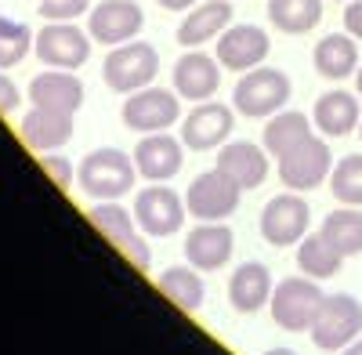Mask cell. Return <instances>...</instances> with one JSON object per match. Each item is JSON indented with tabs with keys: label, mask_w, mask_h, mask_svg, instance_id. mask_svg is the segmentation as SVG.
<instances>
[{
	"label": "cell",
	"mask_w": 362,
	"mask_h": 355,
	"mask_svg": "<svg viewBox=\"0 0 362 355\" xmlns=\"http://www.w3.org/2000/svg\"><path fill=\"white\" fill-rule=\"evenodd\" d=\"M322 301H326V293L319 283H312V276H290L272 290L268 308H272V319H276L279 330L305 334V330H312Z\"/></svg>",
	"instance_id": "1"
},
{
	"label": "cell",
	"mask_w": 362,
	"mask_h": 355,
	"mask_svg": "<svg viewBox=\"0 0 362 355\" xmlns=\"http://www.w3.org/2000/svg\"><path fill=\"white\" fill-rule=\"evenodd\" d=\"M80 189L95 199H116V196H127L134 189V178H138V163L119 153V149H95L90 156H83L80 170Z\"/></svg>",
	"instance_id": "2"
},
{
	"label": "cell",
	"mask_w": 362,
	"mask_h": 355,
	"mask_svg": "<svg viewBox=\"0 0 362 355\" xmlns=\"http://www.w3.org/2000/svg\"><path fill=\"white\" fill-rule=\"evenodd\" d=\"M156 73H160V54L145 40L119 44L116 51L105 54V66H102L105 83L119 95H134V91H141V87H153Z\"/></svg>",
	"instance_id": "3"
},
{
	"label": "cell",
	"mask_w": 362,
	"mask_h": 355,
	"mask_svg": "<svg viewBox=\"0 0 362 355\" xmlns=\"http://www.w3.org/2000/svg\"><path fill=\"white\" fill-rule=\"evenodd\" d=\"M235 109L250 116V120H261V116H276L286 102H290V76L283 69H268L257 66L250 73H243V80L235 83L232 91Z\"/></svg>",
	"instance_id": "4"
},
{
	"label": "cell",
	"mask_w": 362,
	"mask_h": 355,
	"mask_svg": "<svg viewBox=\"0 0 362 355\" xmlns=\"http://www.w3.org/2000/svg\"><path fill=\"white\" fill-rule=\"evenodd\" d=\"M308 334H312L315 348H322V351H344L362 334V305L351 293H334V298L322 301Z\"/></svg>",
	"instance_id": "5"
},
{
	"label": "cell",
	"mask_w": 362,
	"mask_h": 355,
	"mask_svg": "<svg viewBox=\"0 0 362 355\" xmlns=\"http://www.w3.org/2000/svg\"><path fill=\"white\" fill-rule=\"evenodd\" d=\"M334 174V153L322 138H305L279 156V178L290 192H312Z\"/></svg>",
	"instance_id": "6"
},
{
	"label": "cell",
	"mask_w": 362,
	"mask_h": 355,
	"mask_svg": "<svg viewBox=\"0 0 362 355\" xmlns=\"http://www.w3.org/2000/svg\"><path fill=\"white\" fill-rule=\"evenodd\" d=\"M119 120L138 134H156L167 131L181 120V95L177 91H163V87H141V91L127 95Z\"/></svg>",
	"instance_id": "7"
},
{
	"label": "cell",
	"mask_w": 362,
	"mask_h": 355,
	"mask_svg": "<svg viewBox=\"0 0 362 355\" xmlns=\"http://www.w3.org/2000/svg\"><path fill=\"white\" fill-rule=\"evenodd\" d=\"M239 196H243V189H239L225 170L214 167V170H203L189 185L185 206H189V214L199 218V221H225L228 214H235Z\"/></svg>",
	"instance_id": "8"
},
{
	"label": "cell",
	"mask_w": 362,
	"mask_h": 355,
	"mask_svg": "<svg viewBox=\"0 0 362 355\" xmlns=\"http://www.w3.org/2000/svg\"><path fill=\"white\" fill-rule=\"evenodd\" d=\"M33 51L47 69H80L90 58V33L76 29L73 22H47L37 33Z\"/></svg>",
	"instance_id": "9"
},
{
	"label": "cell",
	"mask_w": 362,
	"mask_h": 355,
	"mask_svg": "<svg viewBox=\"0 0 362 355\" xmlns=\"http://www.w3.org/2000/svg\"><path fill=\"white\" fill-rule=\"evenodd\" d=\"M185 214H189L185 199H181L174 189L160 185V182H153L134 199V218H138V228L145 235H160V240H167V235H174L181 225H185Z\"/></svg>",
	"instance_id": "10"
},
{
	"label": "cell",
	"mask_w": 362,
	"mask_h": 355,
	"mask_svg": "<svg viewBox=\"0 0 362 355\" xmlns=\"http://www.w3.org/2000/svg\"><path fill=\"white\" fill-rule=\"evenodd\" d=\"M308 221H312V211L308 203L286 192V196H276L264 203L261 211V235L272 243V247H293L308 235Z\"/></svg>",
	"instance_id": "11"
},
{
	"label": "cell",
	"mask_w": 362,
	"mask_h": 355,
	"mask_svg": "<svg viewBox=\"0 0 362 355\" xmlns=\"http://www.w3.org/2000/svg\"><path fill=\"white\" fill-rule=\"evenodd\" d=\"M235 127V116L228 105L221 102H196V109H189V116L181 120V141H185V149L192 153H206V149H218V145L228 141Z\"/></svg>",
	"instance_id": "12"
},
{
	"label": "cell",
	"mask_w": 362,
	"mask_h": 355,
	"mask_svg": "<svg viewBox=\"0 0 362 355\" xmlns=\"http://www.w3.org/2000/svg\"><path fill=\"white\" fill-rule=\"evenodd\" d=\"M141 25H145V11L134 4V0H102L98 8H90L87 33L98 44L119 47V44L134 40L141 33Z\"/></svg>",
	"instance_id": "13"
},
{
	"label": "cell",
	"mask_w": 362,
	"mask_h": 355,
	"mask_svg": "<svg viewBox=\"0 0 362 355\" xmlns=\"http://www.w3.org/2000/svg\"><path fill=\"white\" fill-rule=\"evenodd\" d=\"M272 51V40L261 25H228L218 37V62L232 73L257 69Z\"/></svg>",
	"instance_id": "14"
},
{
	"label": "cell",
	"mask_w": 362,
	"mask_h": 355,
	"mask_svg": "<svg viewBox=\"0 0 362 355\" xmlns=\"http://www.w3.org/2000/svg\"><path fill=\"white\" fill-rule=\"evenodd\" d=\"M221 87V62L203 51H185L174 66V91L185 102H210Z\"/></svg>",
	"instance_id": "15"
},
{
	"label": "cell",
	"mask_w": 362,
	"mask_h": 355,
	"mask_svg": "<svg viewBox=\"0 0 362 355\" xmlns=\"http://www.w3.org/2000/svg\"><path fill=\"white\" fill-rule=\"evenodd\" d=\"M134 163H138V174L148 178V182H170L181 170V163H185V141L170 138L167 131H156L134 145Z\"/></svg>",
	"instance_id": "16"
},
{
	"label": "cell",
	"mask_w": 362,
	"mask_h": 355,
	"mask_svg": "<svg viewBox=\"0 0 362 355\" xmlns=\"http://www.w3.org/2000/svg\"><path fill=\"white\" fill-rule=\"evenodd\" d=\"M232 247H235V235L228 225H218V221H206V225H196L185 240V257L192 269L199 272H218L232 261Z\"/></svg>",
	"instance_id": "17"
},
{
	"label": "cell",
	"mask_w": 362,
	"mask_h": 355,
	"mask_svg": "<svg viewBox=\"0 0 362 355\" xmlns=\"http://www.w3.org/2000/svg\"><path fill=\"white\" fill-rule=\"evenodd\" d=\"M22 141L29 145L33 153H58L66 141H73V112L62 109H29L22 116Z\"/></svg>",
	"instance_id": "18"
},
{
	"label": "cell",
	"mask_w": 362,
	"mask_h": 355,
	"mask_svg": "<svg viewBox=\"0 0 362 355\" xmlns=\"http://www.w3.org/2000/svg\"><path fill=\"white\" fill-rule=\"evenodd\" d=\"M29 102L37 109H62L76 116L83 105V80H76L73 69H44L29 80Z\"/></svg>",
	"instance_id": "19"
},
{
	"label": "cell",
	"mask_w": 362,
	"mask_h": 355,
	"mask_svg": "<svg viewBox=\"0 0 362 355\" xmlns=\"http://www.w3.org/2000/svg\"><path fill=\"white\" fill-rule=\"evenodd\" d=\"M218 170H225L239 189H257L268 178V149L254 141H228L218 153Z\"/></svg>",
	"instance_id": "20"
},
{
	"label": "cell",
	"mask_w": 362,
	"mask_h": 355,
	"mask_svg": "<svg viewBox=\"0 0 362 355\" xmlns=\"http://www.w3.org/2000/svg\"><path fill=\"white\" fill-rule=\"evenodd\" d=\"M272 290L276 286H272L268 264L247 261V264H239V269L232 272V279H228V301L239 315H254L272 301Z\"/></svg>",
	"instance_id": "21"
},
{
	"label": "cell",
	"mask_w": 362,
	"mask_h": 355,
	"mask_svg": "<svg viewBox=\"0 0 362 355\" xmlns=\"http://www.w3.org/2000/svg\"><path fill=\"white\" fill-rule=\"evenodd\" d=\"M315 127L326 134V138H344L351 131H358L362 124V105H358V91H341V87H334V91H326L319 102H315Z\"/></svg>",
	"instance_id": "22"
},
{
	"label": "cell",
	"mask_w": 362,
	"mask_h": 355,
	"mask_svg": "<svg viewBox=\"0 0 362 355\" xmlns=\"http://www.w3.org/2000/svg\"><path fill=\"white\" fill-rule=\"evenodd\" d=\"M228 22H232L228 0H206V4H196L177 25V44L181 47H199L206 40H214L218 33H225Z\"/></svg>",
	"instance_id": "23"
},
{
	"label": "cell",
	"mask_w": 362,
	"mask_h": 355,
	"mask_svg": "<svg viewBox=\"0 0 362 355\" xmlns=\"http://www.w3.org/2000/svg\"><path fill=\"white\" fill-rule=\"evenodd\" d=\"M315 58V73L322 80H348L351 73H358V44L351 33H329L315 44L312 51Z\"/></svg>",
	"instance_id": "24"
},
{
	"label": "cell",
	"mask_w": 362,
	"mask_h": 355,
	"mask_svg": "<svg viewBox=\"0 0 362 355\" xmlns=\"http://www.w3.org/2000/svg\"><path fill=\"white\" fill-rule=\"evenodd\" d=\"M160 293H163L170 305H177L181 312H199L203 308V298H206V286H203L199 269L174 264V269L160 272Z\"/></svg>",
	"instance_id": "25"
},
{
	"label": "cell",
	"mask_w": 362,
	"mask_h": 355,
	"mask_svg": "<svg viewBox=\"0 0 362 355\" xmlns=\"http://www.w3.org/2000/svg\"><path fill=\"white\" fill-rule=\"evenodd\" d=\"M268 22L290 37L312 33L322 22V0H268Z\"/></svg>",
	"instance_id": "26"
},
{
	"label": "cell",
	"mask_w": 362,
	"mask_h": 355,
	"mask_svg": "<svg viewBox=\"0 0 362 355\" xmlns=\"http://www.w3.org/2000/svg\"><path fill=\"white\" fill-rule=\"evenodd\" d=\"M264 149H268V156H283V153H290L293 145H300L305 138H312V120L305 112H293V109H283V112H276L272 120L264 124Z\"/></svg>",
	"instance_id": "27"
},
{
	"label": "cell",
	"mask_w": 362,
	"mask_h": 355,
	"mask_svg": "<svg viewBox=\"0 0 362 355\" xmlns=\"http://www.w3.org/2000/svg\"><path fill=\"white\" fill-rule=\"evenodd\" d=\"M319 232L326 235V243L341 257L362 254V206H341V211L326 214Z\"/></svg>",
	"instance_id": "28"
},
{
	"label": "cell",
	"mask_w": 362,
	"mask_h": 355,
	"mask_svg": "<svg viewBox=\"0 0 362 355\" xmlns=\"http://www.w3.org/2000/svg\"><path fill=\"white\" fill-rule=\"evenodd\" d=\"M87 218H90V225H95L112 247H124V243H131L138 235V218H131V211H127V206H119L116 199L95 203Z\"/></svg>",
	"instance_id": "29"
},
{
	"label": "cell",
	"mask_w": 362,
	"mask_h": 355,
	"mask_svg": "<svg viewBox=\"0 0 362 355\" xmlns=\"http://www.w3.org/2000/svg\"><path fill=\"white\" fill-rule=\"evenodd\" d=\"M341 254L326 243V235L315 232V235H305V240L297 243V264L300 272L312 276V279H334L341 272Z\"/></svg>",
	"instance_id": "30"
},
{
	"label": "cell",
	"mask_w": 362,
	"mask_h": 355,
	"mask_svg": "<svg viewBox=\"0 0 362 355\" xmlns=\"http://www.w3.org/2000/svg\"><path fill=\"white\" fill-rule=\"evenodd\" d=\"M37 37L25 22L15 18H0V69H15L22 58L33 51Z\"/></svg>",
	"instance_id": "31"
},
{
	"label": "cell",
	"mask_w": 362,
	"mask_h": 355,
	"mask_svg": "<svg viewBox=\"0 0 362 355\" xmlns=\"http://www.w3.org/2000/svg\"><path fill=\"white\" fill-rule=\"evenodd\" d=\"M329 189L344 206H362V153H351L341 163H334Z\"/></svg>",
	"instance_id": "32"
},
{
	"label": "cell",
	"mask_w": 362,
	"mask_h": 355,
	"mask_svg": "<svg viewBox=\"0 0 362 355\" xmlns=\"http://www.w3.org/2000/svg\"><path fill=\"white\" fill-rule=\"evenodd\" d=\"M90 8V0H37V11L44 22H73Z\"/></svg>",
	"instance_id": "33"
},
{
	"label": "cell",
	"mask_w": 362,
	"mask_h": 355,
	"mask_svg": "<svg viewBox=\"0 0 362 355\" xmlns=\"http://www.w3.org/2000/svg\"><path fill=\"white\" fill-rule=\"evenodd\" d=\"M44 174L51 178V182L62 189V192H69L73 189V163L66 160V156H58V153H44Z\"/></svg>",
	"instance_id": "34"
},
{
	"label": "cell",
	"mask_w": 362,
	"mask_h": 355,
	"mask_svg": "<svg viewBox=\"0 0 362 355\" xmlns=\"http://www.w3.org/2000/svg\"><path fill=\"white\" fill-rule=\"evenodd\" d=\"M119 250L127 254V261L134 264L138 272H148V269H153V257H148V243L141 240V235H134V240H131V243H124Z\"/></svg>",
	"instance_id": "35"
},
{
	"label": "cell",
	"mask_w": 362,
	"mask_h": 355,
	"mask_svg": "<svg viewBox=\"0 0 362 355\" xmlns=\"http://www.w3.org/2000/svg\"><path fill=\"white\" fill-rule=\"evenodd\" d=\"M18 98H22V95H18L15 80H8V76H4V69H0V112H4V116H8V112H15V109H18Z\"/></svg>",
	"instance_id": "36"
},
{
	"label": "cell",
	"mask_w": 362,
	"mask_h": 355,
	"mask_svg": "<svg viewBox=\"0 0 362 355\" xmlns=\"http://www.w3.org/2000/svg\"><path fill=\"white\" fill-rule=\"evenodd\" d=\"M344 29L362 40V0H348V8H344Z\"/></svg>",
	"instance_id": "37"
},
{
	"label": "cell",
	"mask_w": 362,
	"mask_h": 355,
	"mask_svg": "<svg viewBox=\"0 0 362 355\" xmlns=\"http://www.w3.org/2000/svg\"><path fill=\"white\" fill-rule=\"evenodd\" d=\"M160 8H167V11H192L196 0H160Z\"/></svg>",
	"instance_id": "38"
},
{
	"label": "cell",
	"mask_w": 362,
	"mask_h": 355,
	"mask_svg": "<svg viewBox=\"0 0 362 355\" xmlns=\"http://www.w3.org/2000/svg\"><path fill=\"white\" fill-rule=\"evenodd\" d=\"M341 355H362V341L355 337V341H351V344H348V348H344Z\"/></svg>",
	"instance_id": "39"
},
{
	"label": "cell",
	"mask_w": 362,
	"mask_h": 355,
	"mask_svg": "<svg viewBox=\"0 0 362 355\" xmlns=\"http://www.w3.org/2000/svg\"><path fill=\"white\" fill-rule=\"evenodd\" d=\"M264 355H297L293 348H272V351H264Z\"/></svg>",
	"instance_id": "40"
},
{
	"label": "cell",
	"mask_w": 362,
	"mask_h": 355,
	"mask_svg": "<svg viewBox=\"0 0 362 355\" xmlns=\"http://www.w3.org/2000/svg\"><path fill=\"white\" fill-rule=\"evenodd\" d=\"M355 91H358V98H362V66H358V73H355Z\"/></svg>",
	"instance_id": "41"
},
{
	"label": "cell",
	"mask_w": 362,
	"mask_h": 355,
	"mask_svg": "<svg viewBox=\"0 0 362 355\" xmlns=\"http://www.w3.org/2000/svg\"><path fill=\"white\" fill-rule=\"evenodd\" d=\"M358 138H362V124H358Z\"/></svg>",
	"instance_id": "42"
}]
</instances>
